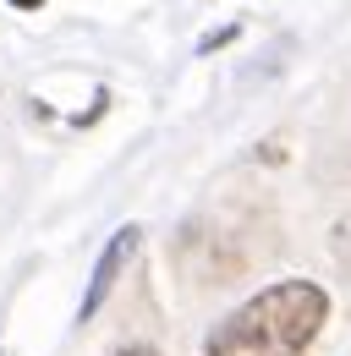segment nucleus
I'll use <instances>...</instances> for the list:
<instances>
[{"mask_svg": "<svg viewBox=\"0 0 351 356\" xmlns=\"http://www.w3.org/2000/svg\"><path fill=\"white\" fill-rule=\"evenodd\" d=\"M329 318V296L313 280H280L214 323L203 356H302Z\"/></svg>", "mask_w": 351, "mask_h": 356, "instance_id": "nucleus-1", "label": "nucleus"}, {"mask_svg": "<svg viewBox=\"0 0 351 356\" xmlns=\"http://www.w3.org/2000/svg\"><path fill=\"white\" fill-rule=\"evenodd\" d=\"M137 252V225H121L116 236H110V247L99 252V264H93V274H88V291H83V307H77V318H93L99 312V302L116 291V280H121V268H127V258Z\"/></svg>", "mask_w": 351, "mask_h": 356, "instance_id": "nucleus-2", "label": "nucleus"}, {"mask_svg": "<svg viewBox=\"0 0 351 356\" xmlns=\"http://www.w3.org/2000/svg\"><path fill=\"white\" fill-rule=\"evenodd\" d=\"M236 33H242V22H225V28H214V33H209V39L198 44V55H214V49H219V44H231Z\"/></svg>", "mask_w": 351, "mask_h": 356, "instance_id": "nucleus-3", "label": "nucleus"}, {"mask_svg": "<svg viewBox=\"0 0 351 356\" xmlns=\"http://www.w3.org/2000/svg\"><path fill=\"white\" fill-rule=\"evenodd\" d=\"M121 356H159V351H148V346H127Z\"/></svg>", "mask_w": 351, "mask_h": 356, "instance_id": "nucleus-4", "label": "nucleus"}, {"mask_svg": "<svg viewBox=\"0 0 351 356\" xmlns=\"http://www.w3.org/2000/svg\"><path fill=\"white\" fill-rule=\"evenodd\" d=\"M11 6H22V11H39L44 0H11Z\"/></svg>", "mask_w": 351, "mask_h": 356, "instance_id": "nucleus-5", "label": "nucleus"}]
</instances>
